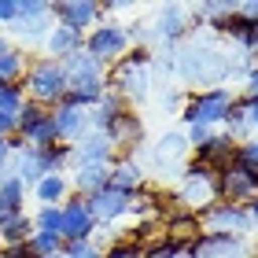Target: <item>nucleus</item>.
I'll list each match as a JSON object with an SVG mask.
<instances>
[{
	"mask_svg": "<svg viewBox=\"0 0 258 258\" xmlns=\"http://www.w3.org/2000/svg\"><path fill=\"white\" fill-rule=\"evenodd\" d=\"M247 103H251V100H247ZM247 122H251V129H258V103H251V118H247Z\"/></svg>",
	"mask_w": 258,
	"mask_h": 258,
	"instance_id": "obj_44",
	"label": "nucleus"
},
{
	"mask_svg": "<svg viewBox=\"0 0 258 258\" xmlns=\"http://www.w3.org/2000/svg\"><path fill=\"white\" fill-rule=\"evenodd\" d=\"M129 44H133V41H129V30L107 19V22H96V26L85 33V44H81V48H85L96 63L114 67V63L129 52Z\"/></svg>",
	"mask_w": 258,
	"mask_h": 258,
	"instance_id": "obj_4",
	"label": "nucleus"
},
{
	"mask_svg": "<svg viewBox=\"0 0 258 258\" xmlns=\"http://www.w3.org/2000/svg\"><path fill=\"white\" fill-rule=\"evenodd\" d=\"M232 162H240V166H247V170H258V137L240 140V144H236V159H232Z\"/></svg>",
	"mask_w": 258,
	"mask_h": 258,
	"instance_id": "obj_32",
	"label": "nucleus"
},
{
	"mask_svg": "<svg viewBox=\"0 0 258 258\" xmlns=\"http://www.w3.org/2000/svg\"><path fill=\"white\" fill-rule=\"evenodd\" d=\"M67 89H70V81H67V70L63 63H55V59H30L26 67V78H22V92H26V100L30 103H41V107H59L63 96H67Z\"/></svg>",
	"mask_w": 258,
	"mask_h": 258,
	"instance_id": "obj_2",
	"label": "nucleus"
},
{
	"mask_svg": "<svg viewBox=\"0 0 258 258\" xmlns=\"http://www.w3.org/2000/svg\"><path fill=\"white\" fill-rule=\"evenodd\" d=\"M103 258H144V247L140 243H133V240H114L107 251H103Z\"/></svg>",
	"mask_w": 258,
	"mask_h": 258,
	"instance_id": "obj_33",
	"label": "nucleus"
},
{
	"mask_svg": "<svg viewBox=\"0 0 258 258\" xmlns=\"http://www.w3.org/2000/svg\"><path fill=\"white\" fill-rule=\"evenodd\" d=\"M26 67H30L26 48H22V44H8V48L0 52V85H22Z\"/></svg>",
	"mask_w": 258,
	"mask_h": 258,
	"instance_id": "obj_20",
	"label": "nucleus"
},
{
	"mask_svg": "<svg viewBox=\"0 0 258 258\" xmlns=\"http://www.w3.org/2000/svg\"><path fill=\"white\" fill-rule=\"evenodd\" d=\"M177 258H192V254H188V247H184V251H181V254H177Z\"/></svg>",
	"mask_w": 258,
	"mask_h": 258,
	"instance_id": "obj_47",
	"label": "nucleus"
},
{
	"mask_svg": "<svg viewBox=\"0 0 258 258\" xmlns=\"http://www.w3.org/2000/svg\"><path fill=\"white\" fill-rule=\"evenodd\" d=\"M114 159H118V151H114L111 137H107V133H96V129H89V133L74 144L70 166H111Z\"/></svg>",
	"mask_w": 258,
	"mask_h": 258,
	"instance_id": "obj_12",
	"label": "nucleus"
},
{
	"mask_svg": "<svg viewBox=\"0 0 258 258\" xmlns=\"http://www.w3.org/2000/svg\"><path fill=\"white\" fill-rule=\"evenodd\" d=\"M214 177L218 173L203 166V162H188L184 166V181H181V192H177V203L184 210H192V214H203L207 207L218 203V192H214Z\"/></svg>",
	"mask_w": 258,
	"mask_h": 258,
	"instance_id": "obj_5",
	"label": "nucleus"
},
{
	"mask_svg": "<svg viewBox=\"0 0 258 258\" xmlns=\"http://www.w3.org/2000/svg\"><path fill=\"white\" fill-rule=\"evenodd\" d=\"M22 103H26V92H22V85H0V111L19 114Z\"/></svg>",
	"mask_w": 258,
	"mask_h": 258,
	"instance_id": "obj_31",
	"label": "nucleus"
},
{
	"mask_svg": "<svg viewBox=\"0 0 258 258\" xmlns=\"http://www.w3.org/2000/svg\"><path fill=\"white\" fill-rule=\"evenodd\" d=\"M199 229L203 232H225V236H243L251 225V214H247V207H240V203H214V207H207L203 214H199Z\"/></svg>",
	"mask_w": 258,
	"mask_h": 258,
	"instance_id": "obj_8",
	"label": "nucleus"
},
{
	"mask_svg": "<svg viewBox=\"0 0 258 258\" xmlns=\"http://www.w3.org/2000/svg\"><path fill=\"white\" fill-rule=\"evenodd\" d=\"M0 203H4L11 214H22V203H26V184L19 177H11L8 170L0 173Z\"/></svg>",
	"mask_w": 258,
	"mask_h": 258,
	"instance_id": "obj_27",
	"label": "nucleus"
},
{
	"mask_svg": "<svg viewBox=\"0 0 258 258\" xmlns=\"http://www.w3.org/2000/svg\"><path fill=\"white\" fill-rule=\"evenodd\" d=\"M30 251L37 254V258L63 254V236H48V232H33V236H30Z\"/></svg>",
	"mask_w": 258,
	"mask_h": 258,
	"instance_id": "obj_29",
	"label": "nucleus"
},
{
	"mask_svg": "<svg viewBox=\"0 0 258 258\" xmlns=\"http://www.w3.org/2000/svg\"><path fill=\"white\" fill-rule=\"evenodd\" d=\"M26 148H48V144H59V133H55V122H52V111L41 107V103H22L19 111V133H15Z\"/></svg>",
	"mask_w": 258,
	"mask_h": 258,
	"instance_id": "obj_6",
	"label": "nucleus"
},
{
	"mask_svg": "<svg viewBox=\"0 0 258 258\" xmlns=\"http://www.w3.org/2000/svg\"><path fill=\"white\" fill-rule=\"evenodd\" d=\"M8 44H11V41H8V37H0V52H4V48H8Z\"/></svg>",
	"mask_w": 258,
	"mask_h": 258,
	"instance_id": "obj_46",
	"label": "nucleus"
},
{
	"mask_svg": "<svg viewBox=\"0 0 258 258\" xmlns=\"http://www.w3.org/2000/svg\"><path fill=\"white\" fill-rule=\"evenodd\" d=\"M243 96H247V100L258 96V63L247 70V74H243Z\"/></svg>",
	"mask_w": 258,
	"mask_h": 258,
	"instance_id": "obj_39",
	"label": "nucleus"
},
{
	"mask_svg": "<svg viewBox=\"0 0 258 258\" xmlns=\"http://www.w3.org/2000/svg\"><path fill=\"white\" fill-rule=\"evenodd\" d=\"M48 19H52V4H44V0H19V19L11 26V33L19 41H44L52 30Z\"/></svg>",
	"mask_w": 258,
	"mask_h": 258,
	"instance_id": "obj_10",
	"label": "nucleus"
},
{
	"mask_svg": "<svg viewBox=\"0 0 258 258\" xmlns=\"http://www.w3.org/2000/svg\"><path fill=\"white\" fill-rule=\"evenodd\" d=\"M96 218L89 214V203L81 196H70L63 203V243H85L96 236Z\"/></svg>",
	"mask_w": 258,
	"mask_h": 258,
	"instance_id": "obj_11",
	"label": "nucleus"
},
{
	"mask_svg": "<svg viewBox=\"0 0 258 258\" xmlns=\"http://www.w3.org/2000/svg\"><path fill=\"white\" fill-rule=\"evenodd\" d=\"M107 177H111V166H74V181H70V192L89 199L92 192L107 188Z\"/></svg>",
	"mask_w": 258,
	"mask_h": 258,
	"instance_id": "obj_21",
	"label": "nucleus"
},
{
	"mask_svg": "<svg viewBox=\"0 0 258 258\" xmlns=\"http://www.w3.org/2000/svg\"><path fill=\"white\" fill-rule=\"evenodd\" d=\"M63 70H67V81H70L63 103L92 111L100 103V96L107 92V67L96 63L85 48H81V52H74V55L63 59Z\"/></svg>",
	"mask_w": 258,
	"mask_h": 258,
	"instance_id": "obj_1",
	"label": "nucleus"
},
{
	"mask_svg": "<svg viewBox=\"0 0 258 258\" xmlns=\"http://www.w3.org/2000/svg\"><path fill=\"white\" fill-rule=\"evenodd\" d=\"M8 162H11V144H8L4 137H0V173L8 170Z\"/></svg>",
	"mask_w": 258,
	"mask_h": 258,
	"instance_id": "obj_42",
	"label": "nucleus"
},
{
	"mask_svg": "<svg viewBox=\"0 0 258 258\" xmlns=\"http://www.w3.org/2000/svg\"><path fill=\"white\" fill-rule=\"evenodd\" d=\"M236 15L247 19V22H258V0H240V4H236Z\"/></svg>",
	"mask_w": 258,
	"mask_h": 258,
	"instance_id": "obj_40",
	"label": "nucleus"
},
{
	"mask_svg": "<svg viewBox=\"0 0 258 258\" xmlns=\"http://www.w3.org/2000/svg\"><path fill=\"white\" fill-rule=\"evenodd\" d=\"M70 155H74V148H70V144H48V148H37V159H41L44 177H48V173H63V170L70 166Z\"/></svg>",
	"mask_w": 258,
	"mask_h": 258,
	"instance_id": "obj_26",
	"label": "nucleus"
},
{
	"mask_svg": "<svg viewBox=\"0 0 258 258\" xmlns=\"http://www.w3.org/2000/svg\"><path fill=\"white\" fill-rule=\"evenodd\" d=\"M184 33H188V19H184V8H166V11H162V15L155 19V37H159V41L173 44V41H181Z\"/></svg>",
	"mask_w": 258,
	"mask_h": 258,
	"instance_id": "obj_24",
	"label": "nucleus"
},
{
	"mask_svg": "<svg viewBox=\"0 0 258 258\" xmlns=\"http://www.w3.org/2000/svg\"><path fill=\"white\" fill-rule=\"evenodd\" d=\"M19 133V114H11V111H0V137L11 140Z\"/></svg>",
	"mask_w": 258,
	"mask_h": 258,
	"instance_id": "obj_37",
	"label": "nucleus"
},
{
	"mask_svg": "<svg viewBox=\"0 0 258 258\" xmlns=\"http://www.w3.org/2000/svg\"><path fill=\"white\" fill-rule=\"evenodd\" d=\"M184 151H188V140H184V133H166L159 140V159L170 162V159H181Z\"/></svg>",
	"mask_w": 258,
	"mask_h": 258,
	"instance_id": "obj_30",
	"label": "nucleus"
},
{
	"mask_svg": "<svg viewBox=\"0 0 258 258\" xmlns=\"http://www.w3.org/2000/svg\"><path fill=\"white\" fill-rule=\"evenodd\" d=\"M107 184H111V188H118V192H125V196H137L140 188H144V170H140L137 159L122 155V159L111 162V177H107Z\"/></svg>",
	"mask_w": 258,
	"mask_h": 258,
	"instance_id": "obj_17",
	"label": "nucleus"
},
{
	"mask_svg": "<svg viewBox=\"0 0 258 258\" xmlns=\"http://www.w3.org/2000/svg\"><path fill=\"white\" fill-rule=\"evenodd\" d=\"M8 173H11V177H19L26 188H33V184L44 177L41 159H37V148H19L15 155H11V162H8Z\"/></svg>",
	"mask_w": 258,
	"mask_h": 258,
	"instance_id": "obj_19",
	"label": "nucleus"
},
{
	"mask_svg": "<svg viewBox=\"0 0 258 258\" xmlns=\"http://www.w3.org/2000/svg\"><path fill=\"white\" fill-rule=\"evenodd\" d=\"M247 214H251V225H258V196L247 203Z\"/></svg>",
	"mask_w": 258,
	"mask_h": 258,
	"instance_id": "obj_43",
	"label": "nucleus"
},
{
	"mask_svg": "<svg viewBox=\"0 0 258 258\" xmlns=\"http://www.w3.org/2000/svg\"><path fill=\"white\" fill-rule=\"evenodd\" d=\"M214 192H218V203L247 207L258 196V170H247V166H240V162H232V166H225L214 177Z\"/></svg>",
	"mask_w": 258,
	"mask_h": 258,
	"instance_id": "obj_7",
	"label": "nucleus"
},
{
	"mask_svg": "<svg viewBox=\"0 0 258 258\" xmlns=\"http://www.w3.org/2000/svg\"><path fill=\"white\" fill-rule=\"evenodd\" d=\"M41 44H44V59H55V63H63L67 55L81 52L85 37H81V33H74V30H67V26H52V30H48V37H44Z\"/></svg>",
	"mask_w": 258,
	"mask_h": 258,
	"instance_id": "obj_18",
	"label": "nucleus"
},
{
	"mask_svg": "<svg viewBox=\"0 0 258 258\" xmlns=\"http://www.w3.org/2000/svg\"><path fill=\"white\" fill-rule=\"evenodd\" d=\"M243 52L251 55V59L258 63V22H251V30H247V37H243V44H240Z\"/></svg>",
	"mask_w": 258,
	"mask_h": 258,
	"instance_id": "obj_38",
	"label": "nucleus"
},
{
	"mask_svg": "<svg viewBox=\"0 0 258 258\" xmlns=\"http://www.w3.org/2000/svg\"><path fill=\"white\" fill-rule=\"evenodd\" d=\"M52 19H55V26H67V30H74V33L85 37V33L103 19V11H100L96 0H55Z\"/></svg>",
	"mask_w": 258,
	"mask_h": 258,
	"instance_id": "obj_9",
	"label": "nucleus"
},
{
	"mask_svg": "<svg viewBox=\"0 0 258 258\" xmlns=\"http://www.w3.org/2000/svg\"><path fill=\"white\" fill-rule=\"evenodd\" d=\"M8 218H11V210H8L4 203H0V225H4V221H8Z\"/></svg>",
	"mask_w": 258,
	"mask_h": 258,
	"instance_id": "obj_45",
	"label": "nucleus"
},
{
	"mask_svg": "<svg viewBox=\"0 0 258 258\" xmlns=\"http://www.w3.org/2000/svg\"><path fill=\"white\" fill-rule=\"evenodd\" d=\"M52 122H55V133H59V144H70V148L92 129L89 125V111L85 107H70V103L52 107Z\"/></svg>",
	"mask_w": 258,
	"mask_h": 258,
	"instance_id": "obj_14",
	"label": "nucleus"
},
{
	"mask_svg": "<svg viewBox=\"0 0 258 258\" xmlns=\"http://www.w3.org/2000/svg\"><path fill=\"white\" fill-rule=\"evenodd\" d=\"M192 151H196V162H203V166H210L214 173H221L225 166H232V159H236V140L229 133H214L207 144H199Z\"/></svg>",
	"mask_w": 258,
	"mask_h": 258,
	"instance_id": "obj_15",
	"label": "nucleus"
},
{
	"mask_svg": "<svg viewBox=\"0 0 258 258\" xmlns=\"http://www.w3.org/2000/svg\"><path fill=\"white\" fill-rule=\"evenodd\" d=\"M33 236V218L22 210V214H11L4 225H0V247H15V243H30Z\"/></svg>",
	"mask_w": 258,
	"mask_h": 258,
	"instance_id": "obj_25",
	"label": "nucleus"
},
{
	"mask_svg": "<svg viewBox=\"0 0 258 258\" xmlns=\"http://www.w3.org/2000/svg\"><path fill=\"white\" fill-rule=\"evenodd\" d=\"M63 258H103V251L92 240H85V243H63Z\"/></svg>",
	"mask_w": 258,
	"mask_h": 258,
	"instance_id": "obj_34",
	"label": "nucleus"
},
{
	"mask_svg": "<svg viewBox=\"0 0 258 258\" xmlns=\"http://www.w3.org/2000/svg\"><path fill=\"white\" fill-rule=\"evenodd\" d=\"M15 19H19V0H0V26H15Z\"/></svg>",
	"mask_w": 258,
	"mask_h": 258,
	"instance_id": "obj_36",
	"label": "nucleus"
},
{
	"mask_svg": "<svg viewBox=\"0 0 258 258\" xmlns=\"http://www.w3.org/2000/svg\"><path fill=\"white\" fill-rule=\"evenodd\" d=\"M107 137H111L114 151H129L133 144H140V137H144V125H140V118H137V114H129V111H125L122 118L107 129Z\"/></svg>",
	"mask_w": 258,
	"mask_h": 258,
	"instance_id": "obj_23",
	"label": "nucleus"
},
{
	"mask_svg": "<svg viewBox=\"0 0 258 258\" xmlns=\"http://www.w3.org/2000/svg\"><path fill=\"white\" fill-rule=\"evenodd\" d=\"M33 232L63 236V207H37V214H33Z\"/></svg>",
	"mask_w": 258,
	"mask_h": 258,
	"instance_id": "obj_28",
	"label": "nucleus"
},
{
	"mask_svg": "<svg viewBox=\"0 0 258 258\" xmlns=\"http://www.w3.org/2000/svg\"><path fill=\"white\" fill-rule=\"evenodd\" d=\"M125 111H129V100L122 96V92L107 89V92L100 96V103H96V107L89 111V125L96 129V133H107V129H111L114 122H118Z\"/></svg>",
	"mask_w": 258,
	"mask_h": 258,
	"instance_id": "obj_16",
	"label": "nucleus"
},
{
	"mask_svg": "<svg viewBox=\"0 0 258 258\" xmlns=\"http://www.w3.org/2000/svg\"><path fill=\"white\" fill-rule=\"evenodd\" d=\"M0 258H33L30 243H15V247H0Z\"/></svg>",
	"mask_w": 258,
	"mask_h": 258,
	"instance_id": "obj_41",
	"label": "nucleus"
},
{
	"mask_svg": "<svg viewBox=\"0 0 258 258\" xmlns=\"http://www.w3.org/2000/svg\"><path fill=\"white\" fill-rule=\"evenodd\" d=\"M236 100L225 85H210V89H199V92H188L181 103V122L184 125H225V114H229V103Z\"/></svg>",
	"mask_w": 258,
	"mask_h": 258,
	"instance_id": "obj_3",
	"label": "nucleus"
},
{
	"mask_svg": "<svg viewBox=\"0 0 258 258\" xmlns=\"http://www.w3.org/2000/svg\"><path fill=\"white\" fill-rule=\"evenodd\" d=\"M33 196H37L41 207H63L70 196V181L63 177V173H48V177H41L37 184H33Z\"/></svg>",
	"mask_w": 258,
	"mask_h": 258,
	"instance_id": "obj_22",
	"label": "nucleus"
},
{
	"mask_svg": "<svg viewBox=\"0 0 258 258\" xmlns=\"http://www.w3.org/2000/svg\"><path fill=\"white\" fill-rule=\"evenodd\" d=\"M218 129H210V125H184V140H188V148H199V144H207L210 137H214Z\"/></svg>",
	"mask_w": 258,
	"mask_h": 258,
	"instance_id": "obj_35",
	"label": "nucleus"
},
{
	"mask_svg": "<svg viewBox=\"0 0 258 258\" xmlns=\"http://www.w3.org/2000/svg\"><path fill=\"white\" fill-rule=\"evenodd\" d=\"M129 199L133 196H125V192H118V188H100V192H92L85 203H89V214L96 218V225H111V221H118V218H125L129 214Z\"/></svg>",
	"mask_w": 258,
	"mask_h": 258,
	"instance_id": "obj_13",
	"label": "nucleus"
}]
</instances>
